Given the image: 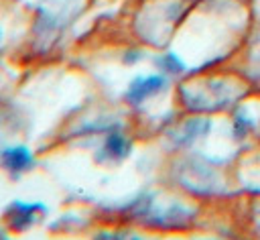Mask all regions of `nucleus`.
Instances as JSON below:
<instances>
[{
	"instance_id": "f257e3e1",
	"label": "nucleus",
	"mask_w": 260,
	"mask_h": 240,
	"mask_svg": "<svg viewBox=\"0 0 260 240\" xmlns=\"http://www.w3.org/2000/svg\"><path fill=\"white\" fill-rule=\"evenodd\" d=\"M165 85V79L160 75H146V77H138L130 83V89H128V100L132 104H140L142 100L150 98L152 94L160 92Z\"/></svg>"
},
{
	"instance_id": "f03ea898",
	"label": "nucleus",
	"mask_w": 260,
	"mask_h": 240,
	"mask_svg": "<svg viewBox=\"0 0 260 240\" xmlns=\"http://www.w3.org/2000/svg\"><path fill=\"white\" fill-rule=\"evenodd\" d=\"M32 165V155L24 146H12L2 153V167L10 173H22Z\"/></svg>"
},
{
	"instance_id": "7ed1b4c3",
	"label": "nucleus",
	"mask_w": 260,
	"mask_h": 240,
	"mask_svg": "<svg viewBox=\"0 0 260 240\" xmlns=\"http://www.w3.org/2000/svg\"><path fill=\"white\" fill-rule=\"evenodd\" d=\"M106 151L112 155V157H124L126 155V151H128V142H126V138L122 136V134H110V138H108V142H106Z\"/></svg>"
},
{
	"instance_id": "20e7f679",
	"label": "nucleus",
	"mask_w": 260,
	"mask_h": 240,
	"mask_svg": "<svg viewBox=\"0 0 260 240\" xmlns=\"http://www.w3.org/2000/svg\"><path fill=\"white\" fill-rule=\"evenodd\" d=\"M160 65L167 69V71H179L183 65H181V61L173 55V53H169V55H165L162 59H160Z\"/></svg>"
}]
</instances>
